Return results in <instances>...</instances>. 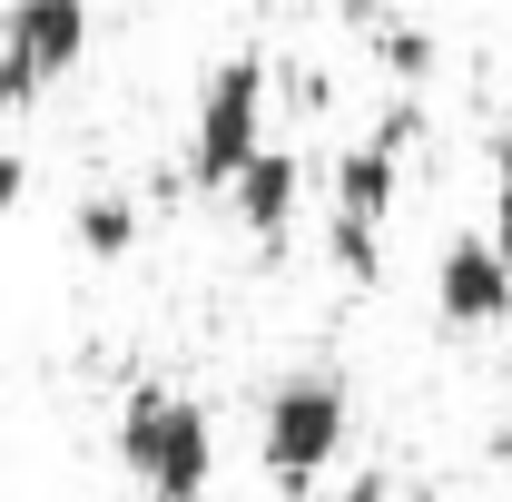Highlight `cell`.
Listing matches in <instances>:
<instances>
[{
    "label": "cell",
    "mask_w": 512,
    "mask_h": 502,
    "mask_svg": "<svg viewBox=\"0 0 512 502\" xmlns=\"http://www.w3.org/2000/svg\"><path fill=\"white\" fill-rule=\"evenodd\" d=\"M306 188H316L306 148H276V138H266L247 168H237L227 207H237V227H247L256 247H286V237H296V217H306Z\"/></svg>",
    "instance_id": "obj_7"
},
{
    "label": "cell",
    "mask_w": 512,
    "mask_h": 502,
    "mask_svg": "<svg viewBox=\"0 0 512 502\" xmlns=\"http://www.w3.org/2000/svg\"><path fill=\"white\" fill-rule=\"evenodd\" d=\"M20 197H30V158L0 148V217H20Z\"/></svg>",
    "instance_id": "obj_10"
},
{
    "label": "cell",
    "mask_w": 512,
    "mask_h": 502,
    "mask_svg": "<svg viewBox=\"0 0 512 502\" xmlns=\"http://www.w3.org/2000/svg\"><path fill=\"white\" fill-rule=\"evenodd\" d=\"M483 237L512 256V158H503V178H493V227H483Z\"/></svg>",
    "instance_id": "obj_11"
},
{
    "label": "cell",
    "mask_w": 512,
    "mask_h": 502,
    "mask_svg": "<svg viewBox=\"0 0 512 502\" xmlns=\"http://www.w3.org/2000/svg\"><path fill=\"white\" fill-rule=\"evenodd\" d=\"M119 473L148 502H197L217 483V424H207V404L178 394V384H138L119 404Z\"/></svg>",
    "instance_id": "obj_1"
},
{
    "label": "cell",
    "mask_w": 512,
    "mask_h": 502,
    "mask_svg": "<svg viewBox=\"0 0 512 502\" xmlns=\"http://www.w3.org/2000/svg\"><path fill=\"white\" fill-rule=\"evenodd\" d=\"M89 60V0H10L0 10V109L50 99Z\"/></svg>",
    "instance_id": "obj_5"
},
{
    "label": "cell",
    "mask_w": 512,
    "mask_h": 502,
    "mask_svg": "<svg viewBox=\"0 0 512 502\" xmlns=\"http://www.w3.org/2000/svg\"><path fill=\"white\" fill-rule=\"evenodd\" d=\"M69 237L79 256H99V266H119L138 247V197H79V217H69Z\"/></svg>",
    "instance_id": "obj_8"
},
{
    "label": "cell",
    "mask_w": 512,
    "mask_h": 502,
    "mask_svg": "<svg viewBox=\"0 0 512 502\" xmlns=\"http://www.w3.org/2000/svg\"><path fill=\"white\" fill-rule=\"evenodd\" d=\"M345 434H355V394H345V375H325V365L276 375L266 404H256V463H266L276 493H316L325 473H335V453H345Z\"/></svg>",
    "instance_id": "obj_2"
},
{
    "label": "cell",
    "mask_w": 512,
    "mask_h": 502,
    "mask_svg": "<svg viewBox=\"0 0 512 502\" xmlns=\"http://www.w3.org/2000/svg\"><path fill=\"white\" fill-rule=\"evenodd\" d=\"M394 197H404V138L394 128H365L355 148H335V168H325V256L345 266V286L384 276Z\"/></svg>",
    "instance_id": "obj_3"
},
{
    "label": "cell",
    "mask_w": 512,
    "mask_h": 502,
    "mask_svg": "<svg viewBox=\"0 0 512 502\" xmlns=\"http://www.w3.org/2000/svg\"><path fill=\"white\" fill-rule=\"evenodd\" d=\"M434 315L453 335H493L512 315V256L493 237H444V256H434Z\"/></svg>",
    "instance_id": "obj_6"
},
{
    "label": "cell",
    "mask_w": 512,
    "mask_h": 502,
    "mask_svg": "<svg viewBox=\"0 0 512 502\" xmlns=\"http://www.w3.org/2000/svg\"><path fill=\"white\" fill-rule=\"evenodd\" d=\"M335 502H404V493H394V473H355V483H345Z\"/></svg>",
    "instance_id": "obj_12"
},
{
    "label": "cell",
    "mask_w": 512,
    "mask_h": 502,
    "mask_svg": "<svg viewBox=\"0 0 512 502\" xmlns=\"http://www.w3.org/2000/svg\"><path fill=\"white\" fill-rule=\"evenodd\" d=\"M266 109H276V79H266V60H256V50H227V60L207 69V89H197V119H188V188H207V197L237 188V168L266 148Z\"/></svg>",
    "instance_id": "obj_4"
},
{
    "label": "cell",
    "mask_w": 512,
    "mask_h": 502,
    "mask_svg": "<svg viewBox=\"0 0 512 502\" xmlns=\"http://www.w3.org/2000/svg\"><path fill=\"white\" fill-rule=\"evenodd\" d=\"M375 60H384V79H404V89H424L434 79V30H414V20H394L375 40Z\"/></svg>",
    "instance_id": "obj_9"
}]
</instances>
